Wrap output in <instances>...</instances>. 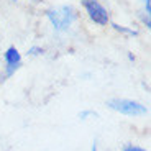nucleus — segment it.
Segmentation results:
<instances>
[{
    "label": "nucleus",
    "instance_id": "4",
    "mask_svg": "<svg viewBox=\"0 0 151 151\" xmlns=\"http://www.w3.org/2000/svg\"><path fill=\"white\" fill-rule=\"evenodd\" d=\"M4 59H5V77H12L22 66V54L15 46H10L4 53Z\"/></svg>",
    "mask_w": 151,
    "mask_h": 151
},
{
    "label": "nucleus",
    "instance_id": "5",
    "mask_svg": "<svg viewBox=\"0 0 151 151\" xmlns=\"http://www.w3.org/2000/svg\"><path fill=\"white\" fill-rule=\"evenodd\" d=\"M112 27L115 28L117 31H120V33L130 35V36H136V35H138V31H136V30H132V28H127V27H122V25H117V23H113Z\"/></svg>",
    "mask_w": 151,
    "mask_h": 151
},
{
    "label": "nucleus",
    "instance_id": "11",
    "mask_svg": "<svg viewBox=\"0 0 151 151\" xmlns=\"http://www.w3.org/2000/svg\"><path fill=\"white\" fill-rule=\"evenodd\" d=\"M0 82H2V79H0Z\"/></svg>",
    "mask_w": 151,
    "mask_h": 151
},
{
    "label": "nucleus",
    "instance_id": "10",
    "mask_svg": "<svg viewBox=\"0 0 151 151\" xmlns=\"http://www.w3.org/2000/svg\"><path fill=\"white\" fill-rule=\"evenodd\" d=\"M91 151H99V145H97V141H94L92 143V150Z\"/></svg>",
    "mask_w": 151,
    "mask_h": 151
},
{
    "label": "nucleus",
    "instance_id": "8",
    "mask_svg": "<svg viewBox=\"0 0 151 151\" xmlns=\"http://www.w3.org/2000/svg\"><path fill=\"white\" fill-rule=\"evenodd\" d=\"M123 151H148L146 148H141V146H136V145H127L123 148Z\"/></svg>",
    "mask_w": 151,
    "mask_h": 151
},
{
    "label": "nucleus",
    "instance_id": "7",
    "mask_svg": "<svg viewBox=\"0 0 151 151\" xmlns=\"http://www.w3.org/2000/svg\"><path fill=\"white\" fill-rule=\"evenodd\" d=\"M91 115L97 117V113H95L94 110H82V112H79V118H81V120H87V117H91Z\"/></svg>",
    "mask_w": 151,
    "mask_h": 151
},
{
    "label": "nucleus",
    "instance_id": "6",
    "mask_svg": "<svg viewBox=\"0 0 151 151\" xmlns=\"http://www.w3.org/2000/svg\"><path fill=\"white\" fill-rule=\"evenodd\" d=\"M45 53V49L41 48V46H31L30 49H28V54L30 56H40V54Z\"/></svg>",
    "mask_w": 151,
    "mask_h": 151
},
{
    "label": "nucleus",
    "instance_id": "1",
    "mask_svg": "<svg viewBox=\"0 0 151 151\" xmlns=\"http://www.w3.org/2000/svg\"><path fill=\"white\" fill-rule=\"evenodd\" d=\"M46 17L51 22L53 28L56 31H68L72 27V23L77 20V13L72 7L63 5V7H54L46 12Z\"/></svg>",
    "mask_w": 151,
    "mask_h": 151
},
{
    "label": "nucleus",
    "instance_id": "2",
    "mask_svg": "<svg viewBox=\"0 0 151 151\" xmlns=\"http://www.w3.org/2000/svg\"><path fill=\"white\" fill-rule=\"evenodd\" d=\"M107 107L127 117H143L148 113V107L133 99H110L107 100Z\"/></svg>",
    "mask_w": 151,
    "mask_h": 151
},
{
    "label": "nucleus",
    "instance_id": "9",
    "mask_svg": "<svg viewBox=\"0 0 151 151\" xmlns=\"http://www.w3.org/2000/svg\"><path fill=\"white\" fill-rule=\"evenodd\" d=\"M143 5H145V13L150 17V13H151V0H143Z\"/></svg>",
    "mask_w": 151,
    "mask_h": 151
},
{
    "label": "nucleus",
    "instance_id": "3",
    "mask_svg": "<svg viewBox=\"0 0 151 151\" xmlns=\"http://www.w3.org/2000/svg\"><path fill=\"white\" fill-rule=\"evenodd\" d=\"M82 7L86 8L87 15L95 25L99 27H105L107 23L110 22V17H109V12L107 8L104 7L99 0H81Z\"/></svg>",
    "mask_w": 151,
    "mask_h": 151
}]
</instances>
